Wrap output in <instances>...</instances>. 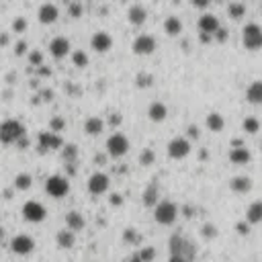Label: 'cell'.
Here are the masks:
<instances>
[{"instance_id": "42", "label": "cell", "mask_w": 262, "mask_h": 262, "mask_svg": "<svg viewBox=\"0 0 262 262\" xmlns=\"http://www.w3.org/2000/svg\"><path fill=\"white\" fill-rule=\"evenodd\" d=\"M123 240H125V242H139V234H137L133 228H127L125 234H123Z\"/></svg>"}, {"instance_id": "36", "label": "cell", "mask_w": 262, "mask_h": 262, "mask_svg": "<svg viewBox=\"0 0 262 262\" xmlns=\"http://www.w3.org/2000/svg\"><path fill=\"white\" fill-rule=\"evenodd\" d=\"M64 127H66V119L64 117H54L49 121V131L51 133H58L60 135V131H64Z\"/></svg>"}, {"instance_id": "24", "label": "cell", "mask_w": 262, "mask_h": 262, "mask_svg": "<svg viewBox=\"0 0 262 262\" xmlns=\"http://www.w3.org/2000/svg\"><path fill=\"white\" fill-rule=\"evenodd\" d=\"M142 201H144L146 207H156V205H158V203H160V201H158V184L152 182L150 186H146L144 195H142Z\"/></svg>"}, {"instance_id": "22", "label": "cell", "mask_w": 262, "mask_h": 262, "mask_svg": "<svg viewBox=\"0 0 262 262\" xmlns=\"http://www.w3.org/2000/svg\"><path fill=\"white\" fill-rule=\"evenodd\" d=\"M84 131L88 135H100L104 131V121L100 117H88L84 121Z\"/></svg>"}, {"instance_id": "31", "label": "cell", "mask_w": 262, "mask_h": 262, "mask_svg": "<svg viewBox=\"0 0 262 262\" xmlns=\"http://www.w3.org/2000/svg\"><path fill=\"white\" fill-rule=\"evenodd\" d=\"M242 129L246 133H258L260 131V121L256 117H246L242 121Z\"/></svg>"}, {"instance_id": "23", "label": "cell", "mask_w": 262, "mask_h": 262, "mask_svg": "<svg viewBox=\"0 0 262 262\" xmlns=\"http://www.w3.org/2000/svg\"><path fill=\"white\" fill-rule=\"evenodd\" d=\"M66 225H68V230H70V232H78V230H84L86 221H84L82 213H78V211H70V213L66 215Z\"/></svg>"}, {"instance_id": "8", "label": "cell", "mask_w": 262, "mask_h": 262, "mask_svg": "<svg viewBox=\"0 0 262 262\" xmlns=\"http://www.w3.org/2000/svg\"><path fill=\"white\" fill-rule=\"evenodd\" d=\"M190 154V142L186 137H174V139H170V144H168V156L170 158H174V160H182V158H186V156Z\"/></svg>"}, {"instance_id": "27", "label": "cell", "mask_w": 262, "mask_h": 262, "mask_svg": "<svg viewBox=\"0 0 262 262\" xmlns=\"http://www.w3.org/2000/svg\"><path fill=\"white\" fill-rule=\"evenodd\" d=\"M164 31L170 35V37H176V35L182 33V23L178 16H168V19L164 21Z\"/></svg>"}, {"instance_id": "2", "label": "cell", "mask_w": 262, "mask_h": 262, "mask_svg": "<svg viewBox=\"0 0 262 262\" xmlns=\"http://www.w3.org/2000/svg\"><path fill=\"white\" fill-rule=\"evenodd\" d=\"M25 127L16 119H4L0 123V142L2 144H16L21 137H25Z\"/></svg>"}, {"instance_id": "49", "label": "cell", "mask_w": 262, "mask_h": 262, "mask_svg": "<svg viewBox=\"0 0 262 262\" xmlns=\"http://www.w3.org/2000/svg\"><path fill=\"white\" fill-rule=\"evenodd\" d=\"M199 39H201V43H209V41H213V35H207V33H201V35H199Z\"/></svg>"}, {"instance_id": "40", "label": "cell", "mask_w": 262, "mask_h": 262, "mask_svg": "<svg viewBox=\"0 0 262 262\" xmlns=\"http://www.w3.org/2000/svg\"><path fill=\"white\" fill-rule=\"evenodd\" d=\"M29 62L33 64V66H41L43 64V54L39 49H33L31 54H29Z\"/></svg>"}, {"instance_id": "21", "label": "cell", "mask_w": 262, "mask_h": 262, "mask_svg": "<svg viewBox=\"0 0 262 262\" xmlns=\"http://www.w3.org/2000/svg\"><path fill=\"white\" fill-rule=\"evenodd\" d=\"M246 100L250 104H262V80H254L248 90H246Z\"/></svg>"}, {"instance_id": "53", "label": "cell", "mask_w": 262, "mask_h": 262, "mask_svg": "<svg viewBox=\"0 0 262 262\" xmlns=\"http://www.w3.org/2000/svg\"><path fill=\"white\" fill-rule=\"evenodd\" d=\"M8 43V33H2L0 35V45H6Z\"/></svg>"}, {"instance_id": "14", "label": "cell", "mask_w": 262, "mask_h": 262, "mask_svg": "<svg viewBox=\"0 0 262 262\" xmlns=\"http://www.w3.org/2000/svg\"><path fill=\"white\" fill-rule=\"evenodd\" d=\"M70 49H72V47H70V41L66 37H54L49 41V54L54 58H58V60L66 58L70 54Z\"/></svg>"}, {"instance_id": "37", "label": "cell", "mask_w": 262, "mask_h": 262, "mask_svg": "<svg viewBox=\"0 0 262 262\" xmlns=\"http://www.w3.org/2000/svg\"><path fill=\"white\" fill-rule=\"evenodd\" d=\"M137 254H139V258H142V262H154V258H156V248H154V246H144Z\"/></svg>"}, {"instance_id": "29", "label": "cell", "mask_w": 262, "mask_h": 262, "mask_svg": "<svg viewBox=\"0 0 262 262\" xmlns=\"http://www.w3.org/2000/svg\"><path fill=\"white\" fill-rule=\"evenodd\" d=\"M62 158L66 164H74L76 158H78V146L76 144H66L62 148Z\"/></svg>"}, {"instance_id": "3", "label": "cell", "mask_w": 262, "mask_h": 262, "mask_svg": "<svg viewBox=\"0 0 262 262\" xmlns=\"http://www.w3.org/2000/svg\"><path fill=\"white\" fill-rule=\"evenodd\" d=\"M176 217H178V207L170 199H164L154 207V219L160 225H172L176 221Z\"/></svg>"}, {"instance_id": "52", "label": "cell", "mask_w": 262, "mask_h": 262, "mask_svg": "<svg viewBox=\"0 0 262 262\" xmlns=\"http://www.w3.org/2000/svg\"><path fill=\"white\" fill-rule=\"evenodd\" d=\"M125 262H142V258H139V254H131L125 258Z\"/></svg>"}, {"instance_id": "39", "label": "cell", "mask_w": 262, "mask_h": 262, "mask_svg": "<svg viewBox=\"0 0 262 262\" xmlns=\"http://www.w3.org/2000/svg\"><path fill=\"white\" fill-rule=\"evenodd\" d=\"M27 29V19L25 16H16V19L12 21V31L14 33H23Z\"/></svg>"}, {"instance_id": "47", "label": "cell", "mask_w": 262, "mask_h": 262, "mask_svg": "<svg viewBox=\"0 0 262 262\" xmlns=\"http://www.w3.org/2000/svg\"><path fill=\"white\" fill-rule=\"evenodd\" d=\"M121 121H123V117H121V113H113L111 117H109V123L115 127V125H121Z\"/></svg>"}, {"instance_id": "34", "label": "cell", "mask_w": 262, "mask_h": 262, "mask_svg": "<svg viewBox=\"0 0 262 262\" xmlns=\"http://www.w3.org/2000/svg\"><path fill=\"white\" fill-rule=\"evenodd\" d=\"M72 62L78 68H86V66H88V54H86V51H82V49H76L74 54H72Z\"/></svg>"}, {"instance_id": "5", "label": "cell", "mask_w": 262, "mask_h": 262, "mask_svg": "<svg viewBox=\"0 0 262 262\" xmlns=\"http://www.w3.org/2000/svg\"><path fill=\"white\" fill-rule=\"evenodd\" d=\"M45 190L49 197L54 199H62L70 193V180L68 176H62V174H51V176L45 180Z\"/></svg>"}, {"instance_id": "15", "label": "cell", "mask_w": 262, "mask_h": 262, "mask_svg": "<svg viewBox=\"0 0 262 262\" xmlns=\"http://www.w3.org/2000/svg\"><path fill=\"white\" fill-rule=\"evenodd\" d=\"M219 27H221V25H219V19H217L215 14H211V12L201 14V19H199V29H201V33L215 35Z\"/></svg>"}, {"instance_id": "20", "label": "cell", "mask_w": 262, "mask_h": 262, "mask_svg": "<svg viewBox=\"0 0 262 262\" xmlns=\"http://www.w3.org/2000/svg\"><path fill=\"white\" fill-rule=\"evenodd\" d=\"M230 188L234 193H250L252 190V178L250 176H234L230 180Z\"/></svg>"}, {"instance_id": "17", "label": "cell", "mask_w": 262, "mask_h": 262, "mask_svg": "<svg viewBox=\"0 0 262 262\" xmlns=\"http://www.w3.org/2000/svg\"><path fill=\"white\" fill-rule=\"evenodd\" d=\"M148 19V10L144 4H131L127 10V21L131 25H144Z\"/></svg>"}, {"instance_id": "41", "label": "cell", "mask_w": 262, "mask_h": 262, "mask_svg": "<svg viewBox=\"0 0 262 262\" xmlns=\"http://www.w3.org/2000/svg\"><path fill=\"white\" fill-rule=\"evenodd\" d=\"M236 232H238L240 236H248V234H250V223L238 221V223H236Z\"/></svg>"}, {"instance_id": "43", "label": "cell", "mask_w": 262, "mask_h": 262, "mask_svg": "<svg viewBox=\"0 0 262 262\" xmlns=\"http://www.w3.org/2000/svg\"><path fill=\"white\" fill-rule=\"evenodd\" d=\"M68 10H70V14H72L74 19H78V16L82 14V4L80 2H72V4L68 6Z\"/></svg>"}, {"instance_id": "48", "label": "cell", "mask_w": 262, "mask_h": 262, "mask_svg": "<svg viewBox=\"0 0 262 262\" xmlns=\"http://www.w3.org/2000/svg\"><path fill=\"white\" fill-rule=\"evenodd\" d=\"M109 203H111L113 207H119L121 203H123V197H121L119 193H113V195H111V199H109Z\"/></svg>"}, {"instance_id": "54", "label": "cell", "mask_w": 262, "mask_h": 262, "mask_svg": "<svg viewBox=\"0 0 262 262\" xmlns=\"http://www.w3.org/2000/svg\"><path fill=\"white\" fill-rule=\"evenodd\" d=\"M168 262H188V260H184V258H180V256H170Z\"/></svg>"}, {"instance_id": "44", "label": "cell", "mask_w": 262, "mask_h": 262, "mask_svg": "<svg viewBox=\"0 0 262 262\" xmlns=\"http://www.w3.org/2000/svg\"><path fill=\"white\" fill-rule=\"evenodd\" d=\"M186 133H188V137H193V139H199V137H201V129H199V125H195V123H190V125L186 127Z\"/></svg>"}, {"instance_id": "7", "label": "cell", "mask_w": 262, "mask_h": 262, "mask_svg": "<svg viewBox=\"0 0 262 262\" xmlns=\"http://www.w3.org/2000/svg\"><path fill=\"white\" fill-rule=\"evenodd\" d=\"M23 217L31 223H39L47 217V209L39 201H27L23 205Z\"/></svg>"}, {"instance_id": "19", "label": "cell", "mask_w": 262, "mask_h": 262, "mask_svg": "<svg viewBox=\"0 0 262 262\" xmlns=\"http://www.w3.org/2000/svg\"><path fill=\"white\" fill-rule=\"evenodd\" d=\"M230 160L234 162V164H248L250 160H252V154H250V150L246 148V146H242V148H232V152H230Z\"/></svg>"}, {"instance_id": "28", "label": "cell", "mask_w": 262, "mask_h": 262, "mask_svg": "<svg viewBox=\"0 0 262 262\" xmlns=\"http://www.w3.org/2000/svg\"><path fill=\"white\" fill-rule=\"evenodd\" d=\"M223 125H225V121H223V117H221V113H209L207 115V127L211 129V131H221L223 129Z\"/></svg>"}, {"instance_id": "18", "label": "cell", "mask_w": 262, "mask_h": 262, "mask_svg": "<svg viewBox=\"0 0 262 262\" xmlns=\"http://www.w3.org/2000/svg\"><path fill=\"white\" fill-rule=\"evenodd\" d=\"M148 117L154 121V123H160V121H164V119L168 117V107H166L164 102L156 100V102H152V104H150V109H148Z\"/></svg>"}, {"instance_id": "4", "label": "cell", "mask_w": 262, "mask_h": 262, "mask_svg": "<svg viewBox=\"0 0 262 262\" xmlns=\"http://www.w3.org/2000/svg\"><path fill=\"white\" fill-rule=\"evenodd\" d=\"M242 43L250 51L260 49L262 47V27L258 23H248L242 29Z\"/></svg>"}, {"instance_id": "12", "label": "cell", "mask_w": 262, "mask_h": 262, "mask_svg": "<svg viewBox=\"0 0 262 262\" xmlns=\"http://www.w3.org/2000/svg\"><path fill=\"white\" fill-rule=\"evenodd\" d=\"M37 139H39V152H47V150H58V148H64V139H62L58 133L41 131Z\"/></svg>"}, {"instance_id": "25", "label": "cell", "mask_w": 262, "mask_h": 262, "mask_svg": "<svg viewBox=\"0 0 262 262\" xmlns=\"http://www.w3.org/2000/svg\"><path fill=\"white\" fill-rule=\"evenodd\" d=\"M56 242H58L60 248L68 250V248H72L76 244V236H74V232H70V230H60L58 236H56Z\"/></svg>"}, {"instance_id": "11", "label": "cell", "mask_w": 262, "mask_h": 262, "mask_svg": "<svg viewBox=\"0 0 262 262\" xmlns=\"http://www.w3.org/2000/svg\"><path fill=\"white\" fill-rule=\"evenodd\" d=\"M109 184H111V180H109V176L104 172H94V174H90V178H88V190L92 195L107 193Z\"/></svg>"}, {"instance_id": "13", "label": "cell", "mask_w": 262, "mask_h": 262, "mask_svg": "<svg viewBox=\"0 0 262 262\" xmlns=\"http://www.w3.org/2000/svg\"><path fill=\"white\" fill-rule=\"evenodd\" d=\"M90 45L94 51H98V54H104V51H109L111 45H113V37L107 33V31H96L92 35V39H90Z\"/></svg>"}, {"instance_id": "6", "label": "cell", "mask_w": 262, "mask_h": 262, "mask_svg": "<svg viewBox=\"0 0 262 262\" xmlns=\"http://www.w3.org/2000/svg\"><path fill=\"white\" fill-rule=\"evenodd\" d=\"M129 148H131V144L123 133H113L107 139V154L111 158H121V156H125L129 152Z\"/></svg>"}, {"instance_id": "16", "label": "cell", "mask_w": 262, "mask_h": 262, "mask_svg": "<svg viewBox=\"0 0 262 262\" xmlns=\"http://www.w3.org/2000/svg\"><path fill=\"white\" fill-rule=\"evenodd\" d=\"M37 16H39V21H41L43 25H51V23H56V21H58L60 10H58V6H56V4L45 2V4H41V6H39Z\"/></svg>"}, {"instance_id": "33", "label": "cell", "mask_w": 262, "mask_h": 262, "mask_svg": "<svg viewBox=\"0 0 262 262\" xmlns=\"http://www.w3.org/2000/svg\"><path fill=\"white\" fill-rule=\"evenodd\" d=\"M228 12H230L232 19H242V16L246 14V4H242V2H230Z\"/></svg>"}, {"instance_id": "51", "label": "cell", "mask_w": 262, "mask_h": 262, "mask_svg": "<svg viewBox=\"0 0 262 262\" xmlns=\"http://www.w3.org/2000/svg\"><path fill=\"white\" fill-rule=\"evenodd\" d=\"M16 144H19L21 148H29V137H27V135H25V137H21V139H19V142H16Z\"/></svg>"}, {"instance_id": "10", "label": "cell", "mask_w": 262, "mask_h": 262, "mask_svg": "<svg viewBox=\"0 0 262 262\" xmlns=\"http://www.w3.org/2000/svg\"><path fill=\"white\" fill-rule=\"evenodd\" d=\"M10 248H12L14 254H21V256L31 254L35 250V240L27 234H19V236H14L10 240Z\"/></svg>"}, {"instance_id": "56", "label": "cell", "mask_w": 262, "mask_h": 262, "mask_svg": "<svg viewBox=\"0 0 262 262\" xmlns=\"http://www.w3.org/2000/svg\"><path fill=\"white\" fill-rule=\"evenodd\" d=\"M66 168H68V174H76V166L74 164H66Z\"/></svg>"}, {"instance_id": "38", "label": "cell", "mask_w": 262, "mask_h": 262, "mask_svg": "<svg viewBox=\"0 0 262 262\" xmlns=\"http://www.w3.org/2000/svg\"><path fill=\"white\" fill-rule=\"evenodd\" d=\"M201 234H203V238H207V240H213V238L217 236V225H213V223H205V225H203V230H201Z\"/></svg>"}, {"instance_id": "45", "label": "cell", "mask_w": 262, "mask_h": 262, "mask_svg": "<svg viewBox=\"0 0 262 262\" xmlns=\"http://www.w3.org/2000/svg\"><path fill=\"white\" fill-rule=\"evenodd\" d=\"M29 49V45H27V41H19L14 45V54L16 56H25V51Z\"/></svg>"}, {"instance_id": "1", "label": "cell", "mask_w": 262, "mask_h": 262, "mask_svg": "<svg viewBox=\"0 0 262 262\" xmlns=\"http://www.w3.org/2000/svg\"><path fill=\"white\" fill-rule=\"evenodd\" d=\"M168 250H170V256H180L188 262H193L195 254H197V246L193 240H188L180 234H174L168 242Z\"/></svg>"}, {"instance_id": "26", "label": "cell", "mask_w": 262, "mask_h": 262, "mask_svg": "<svg viewBox=\"0 0 262 262\" xmlns=\"http://www.w3.org/2000/svg\"><path fill=\"white\" fill-rule=\"evenodd\" d=\"M246 219H248V223H260L262 221V201L250 203V207L246 209Z\"/></svg>"}, {"instance_id": "35", "label": "cell", "mask_w": 262, "mask_h": 262, "mask_svg": "<svg viewBox=\"0 0 262 262\" xmlns=\"http://www.w3.org/2000/svg\"><path fill=\"white\" fill-rule=\"evenodd\" d=\"M135 84L139 86V88H148V86L154 84V76L148 74V72H139V74L135 76Z\"/></svg>"}, {"instance_id": "57", "label": "cell", "mask_w": 262, "mask_h": 262, "mask_svg": "<svg viewBox=\"0 0 262 262\" xmlns=\"http://www.w3.org/2000/svg\"><path fill=\"white\" fill-rule=\"evenodd\" d=\"M43 96H45V100H51V96H54V92H51V90H45V92H43Z\"/></svg>"}, {"instance_id": "30", "label": "cell", "mask_w": 262, "mask_h": 262, "mask_svg": "<svg viewBox=\"0 0 262 262\" xmlns=\"http://www.w3.org/2000/svg\"><path fill=\"white\" fill-rule=\"evenodd\" d=\"M31 184H33L31 174H27V172L16 174V178H14V186L19 188V190H27V188H31Z\"/></svg>"}, {"instance_id": "55", "label": "cell", "mask_w": 262, "mask_h": 262, "mask_svg": "<svg viewBox=\"0 0 262 262\" xmlns=\"http://www.w3.org/2000/svg\"><path fill=\"white\" fill-rule=\"evenodd\" d=\"M193 4H195V6H201V8H203V6H207L209 2H207V0H195Z\"/></svg>"}, {"instance_id": "46", "label": "cell", "mask_w": 262, "mask_h": 262, "mask_svg": "<svg viewBox=\"0 0 262 262\" xmlns=\"http://www.w3.org/2000/svg\"><path fill=\"white\" fill-rule=\"evenodd\" d=\"M213 39H217L219 43H223L225 39H228V31H225L223 27H219V29H217V33L213 35Z\"/></svg>"}, {"instance_id": "9", "label": "cell", "mask_w": 262, "mask_h": 262, "mask_svg": "<svg viewBox=\"0 0 262 262\" xmlns=\"http://www.w3.org/2000/svg\"><path fill=\"white\" fill-rule=\"evenodd\" d=\"M154 51H156V37H152L148 33L137 35L133 41V54L135 56H150Z\"/></svg>"}, {"instance_id": "32", "label": "cell", "mask_w": 262, "mask_h": 262, "mask_svg": "<svg viewBox=\"0 0 262 262\" xmlns=\"http://www.w3.org/2000/svg\"><path fill=\"white\" fill-rule=\"evenodd\" d=\"M156 162V152L152 148H144L142 154H139V164L142 166H152Z\"/></svg>"}, {"instance_id": "50", "label": "cell", "mask_w": 262, "mask_h": 262, "mask_svg": "<svg viewBox=\"0 0 262 262\" xmlns=\"http://www.w3.org/2000/svg\"><path fill=\"white\" fill-rule=\"evenodd\" d=\"M104 162H107V156H102V154L94 156V164H104Z\"/></svg>"}]
</instances>
